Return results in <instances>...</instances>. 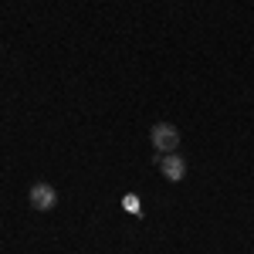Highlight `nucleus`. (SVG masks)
Segmentation results:
<instances>
[{
	"label": "nucleus",
	"instance_id": "obj_2",
	"mask_svg": "<svg viewBox=\"0 0 254 254\" xmlns=\"http://www.w3.org/2000/svg\"><path fill=\"white\" fill-rule=\"evenodd\" d=\"M27 200H31V207H34L38 214H48V210H55V203H58V190H55L51 183H34V187L27 190Z\"/></svg>",
	"mask_w": 254,
	"mask_h": 254
},
{
	"label": "nucleus",
	"instance_id": "obj_3",
	"mask_svg": "<svg viewBox=\"0 0 254 254\" xmlns=\"http://www.w3.org/2000/svg\"><path fill=\"white\" fill-rule=\"evenodd\" d=\"M159 173L166 176L170 183H180L187 176V163H183V156H176V153H166V156H159Z\"/></svg>",
	"mask_w": 254,
	"mask_h": 254
},
{
	"label": "nucleus",
	"instance_id": "obj_1",
	"mask_svg": "<svg viewBox=\"0 0 254 254\" xmlns=\"http://www.w3.org/2000/svg\"><path fill=\"white\" fill-rule=\"evenodd\" d=\"M149 142H153V149L156 153H176V146H180V132H176L173 122H156L153 129H149Z\"/></svg>",
	"mask_w": 254,
	"mask_h": 254
}]
</instances>
